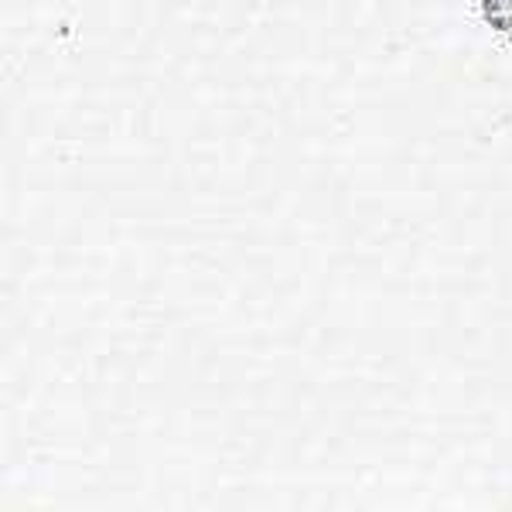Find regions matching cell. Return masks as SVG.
Masks as SVG:
<instances>
[]
</instances>
